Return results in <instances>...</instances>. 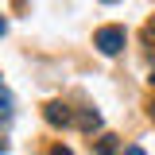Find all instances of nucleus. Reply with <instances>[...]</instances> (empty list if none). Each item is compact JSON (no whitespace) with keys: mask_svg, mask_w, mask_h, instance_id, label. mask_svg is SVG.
I'll return each mask as SVG.
<instances>
[{"mask_svg":"<svg viewBox=\"0 0 155 155\" xmlns=\"http://www.w3.org/2000/svg\"><path fill=\"white\" fill-rule=\"evenodd\" d=\"M93 47H97L105 58L120 54V51H124V27H101V31L93 35Z\"/></svg>","mask_w":155,"mask_h":155,"instance_id":"nucleus-1","label":"nucleus"},{"mask_svg":"<svg viewBox=\"0 0 155 155\" xmlns=\"http://www.w3.org/2000/svg\"><path fill=\"white\" fill-rule=\"evenodd\" d=\"M43 116H47V124H54V128H66V124H74V113H70L62 101H47V105H43Z\"/></svg>","mask_w":155,"mask_h":155,"instance_id":"nucleus-2","label":"nucleus"},{"mask_svg":"<svg viewBox=\"0 0 155 155\" xmlns=\"http://www.w3.org/2000/svg\"><path fill=\"white\" fill-rule=\"evenodd\" d=\"M78 128H81V132H97V128H101V113H97V109H81V113H78Z\"/></svg>","mask_w":155,"mask_h":155,"instance_id":"nucleus-3","label":"nucleus"},{"mask_svg":"<svg viewBox=\"0 0 155 155\" xmlns=\"http://www.w3.org/2000/svg\"><path fill=\"white\" fill-rule=\"evenodd\" d=\"M8 116H12V93H8V89H0V124H4Z\"/></svg>","mask_w":155,"mask_h":155,"instance_id":"nucleus-4","label":"nucleus"},{"mask_svg":"<svg viewBox=\"0 0 155 155\" xmlns=\"http://www.w3.org/2000/svg\"><path fill=\"white\" fill-rule=\"evenodd\" d=\"M116 151V136H101L97 140V155H113Z\"/></svg>","mask_w":155,"mask_h":155,"instance_id":"nucleus-5","label":"nucleus"},{"mask_svg":"<svg viewBox=\"0 0 155 155\" xmlns=\"http://www.w3.org/2000/svg\"><path fill=\"white\" fill-rule=\"evenodd\" d=\"M143 39H147V43H155V23H147V27H143Z\"/></svg>","mask_w":155,"mask_h":155,"instance_id":"nucleus-6","label":"nucleus"},{"mask_svg":"<svg viewBox=\"0 0 155 155\" xmlns=\"http://www.w3.org/2000/svg\"><path fill=\"white\" fill-rule=\"evenodd\" d=\"M120 155H147V151H143V147H136V143H132V147H124Z\"/></svg>","mask_w":155,"mask_h":155,"instance_id":"nucleus-7","label":"nucleus"},{"mask_svg":"<svg viewBox=\"0 0 155 155\" xmlns=\"http://www.w3.org/2000/svg\"><path fill=\"white\" fill-rule=\"evenodd\" d=\"M51 155H74V151H70V147H62V143H58V147H51Z\"/></svg>","mask_w":155,"mask_h":155,"instance_id":"nucleus-8","label":"nucleus"},{"mask_svg":"<svg viewBox=\"0 0 155 155\" xmlns=\"http://www.w3.org/2000/svg\"><path fill=\"white\" fill-rule=\"evenodd\" d=\"M4 31H8V23H4V16H0V35H4Z\"/></svg>","mask_w":155,"mask_h":155,"instance_id":"nucleus-9","label":"nucleus"},{"mask_svg":"<svg viewBox=\"0 0 155 155\" xmlns=\"http://www.w3.org/2000/svg\"><path fill=\"white\" fill-rule=\"evenodd\" d=\"M4 151H8V143H4V140H0V155H4Z\"/></svg>","mask_w":155,"mask_h":155,"instance_id":"nucleus-10","label":"nucleus"},{"mask_svg":"<svg viewBox=\"0 0 155 155\" xmlns=\"http://www.w3.org/2000/svg\"><path fill=\"white\" fill-rule=\"evenodd\" d=\"M101 4H116V0H101Z\"/></svg>","mask_w":155,"mask_h":155,"instance_id":"nucleus-11","label":"nucleus"},{"mask_svg":"<svg viewBox=\"0 0 155 155\" xmlns=\"http://www.w3.org/2000/svg\"><path fill=\"white\" fill-rule=\"evenodd\" d=\"M151 81H155V66H151Z\"/></svg>","mask_w":155,"mask_h":155,"instance_id":"nucleus-12","label":"nucleus"},{"mask_svg":"<svg viewBox=\"0 0 155 155\" xmlns=\"http://www.w3.org/2000/svg\"><path fill=\"white\" fill-rule=\"evenodd\" d=\"M151 116H155V101H151Z\"/></svg>","mask_w":155,"mask_h":155,"instance_id":"nucleus-13","label":"nucleus"}]
</instances>
